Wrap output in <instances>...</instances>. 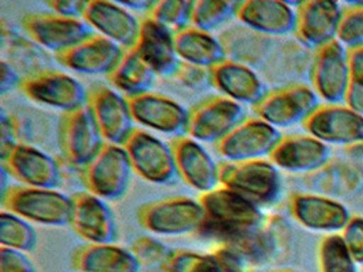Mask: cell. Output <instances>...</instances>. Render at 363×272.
<instances>
[{"instance_id":"6da1fadb","label":"cell","mask_w":363,"mask_h":272,"mask_svg":"<svg viewBox=\"0 0 363 272\" xmlns=\"http://www.w3.org/2000/svg\"><path fill=\"white\" fill-rule=\"evenodd\" d=\"M199 200L206 218L196 236L216 244L253 232L267 220L260 207L222 186L201 193Z\"/></svg>"},{"instance_id":"7a4b0ae2","label":"cell","mask_w":363,"mask_h":272,"mask_svg":"<svg viewBox=\"0 0 363 272\" xmlns=\"http://www.w3.org/2000/svg\"><path fill=\"white\" fill-rule=\"evenodd\" d=\"M1 207L30 223L65 227L71 221L72 198L50 188L10 186L1 193Z\"/></svg>"},{"instance_id":"3957f363","label":"cell","mask_w":363,"mask_h":272,"mask_svg":"<svg viewBox=\"0 0 363 272\" xmlns=\"http://www.w3.org/2000/svg\"><path fill=\"white\" fill-rule=\"evenodd\" d=\"M204 218L206 214L200 200L188 196L157 199L138 210V222L145 230L167 237L196 236Z\"/></svg>"},{"instance_id":"277c9868","label":"cell","mask_w":363,"mask_h":272,"mask_svg":"<svg viewBox=\"0 0 363 272\" xmlns=\"http://www.w3.org/2000/svg\"><path fill=\"white\" fill-rule=\"evenodd\" d=\"M220 186L237 192L249 202L263 208L275 203L281 192L279 169L268 159L245 162H219Z\"/></svg>"},{"instance_id":"5b68a950","label":"cell","mask_w":363,"mask_h":272,"mask_svg":"<svg viewBox=\"0 0 363 272\" xmlns=\"http://www.w3.org/2000/svg\"><path fill=\"white\" fill-rule=\"evenodd\" d=\"M18 90L30 101L62 110H78L87 105L89 90L63 71L38 68L22 75Z\"/></svg>"},{"instance_id":"8992f818","label":"cell","mask_w":363,"mask_h":272,"mask_svg":"<svg viewBox=\"0 0 363 272\" xmlns=\"http://www.w3.org/2000/svg\"><path fill=\"white\" fill-rule=\"evenodd\" d=\"M133 173L124 146L105 143L96 158L79 171V177L87 192L106 202H113L127 193Z\"/></svg>"},{"instance_id":"52a82bcc","label":"cell","mask_w":363,"mask_h":272,"mask_svg":"<svg viewBox=\"0 0 363 272\" xmlns=\"http://www.w3.org/2000/svg\"><path fill=\"white\" fill-rule=\"evenodd\" d=\"M318 96L306 84H291L275 87L252 106L256 118L275 128H289L302 124L318 108Z\"/></svg>"},{"instance_id":"ba28073f","label":"cell","mask_w":363,"mask_h":272,"mask_svg":"<svg viewBox=\"0 0 363 272\" xmlns=\"http://www.w3.org/2000/svg\"><path fill=\"white\" fill-rule=\"evenodd\" d=\"M123 146L133 171L151 184H172L179 176L172 144L149 131L135 128Z\"/></svg>"},{"instance_id":"9c48e42d","label":"cell","mask_w":363,"mask_h":272,"mask_svg":"<svg viewBox=\"0 0 363 272\" xmlns=\"http://www.w3.org/2000/svg\"><path fill=\"white\" fill-rule=\"evenodd\" d=\"M105 143L87 105L62 115L59 123V144L63 158L71 168L81 171L96 158Z\"/></svg>"},{"instance_id":"30bf717a","label":"cell","mask_w":363,"mask_h":272,"mask_svg":"<svg viewBox=\"0 0 363 272\" xmlns=\"http://www.w3.org/2000/svg\"><path fill=\"white\" fill-rule=\"evenodd\" d=\"M290 234L291 229L287 222L279 215H272L268 217L259 229L220 244L234 249L244 259L249 270L253 272L272 264L287 251Z\"/></svg>"},{"instance_id":"8fae6325","label":"cell","mask_w":363,"mask_h":272,"mask_svg":"<svg viewBox=\"0 0 363 272\" xmlns=\"http://www.w3.org/2000/svg\"><path fill=\"white\" fill-rule=\"evenodd\" d=\"M281 137L278 128L252 116L240 123L229 135L216 143L215 152L231 164L264 159L271 155Z\"/></svg>"},{"instance_id":"7c38bea8","label":"cell","mask_w":363,"mask_h":272,"mask_svg":"<svg viewBox=\"0 0 363 272\" xmlns=\"http://www.w3.org/2000/svg\"><path fill=\"white\" fill-rule=\"evenodd\" d=\"M247 119L242 105L225 96H213L189 109L186 135L203 143H219Z\"/></svg>"},{"instance_id":"4fadbf2b","label":"cell","mask_w":363,"mask_h":272,"mask_svg":"<svg viewBox=\"0 0 363 272\" xmlns=\"http://www.w3.org/2000/svg\"><path fill=\"white\" fill-rule=\"evenodd\" d=\"M21 25L29 40L44 50L55 52V55L78 45L94 34L83 19L62 17L55 13L25 14Z\"/></svg>"},{"instance_id":"5bb4252c","label":"cell","mask_w":363,"mask_h":272,"mask_svg":"<svg viewBox=\"0 0 363 272\" xmlns=\"http://www.w3.org/2000/svg\"><path fill=\"white\" fill-rule=\"evenodd\" d=\"M302 127L325 144L347 147L363 142V116L346 103H320Z\"/></svg>"},{"instance_id":"9a60e30c","label":"cell","mask_w":363,"mask_h":272,"mask_svg":"<svg viewBox=\"0 0 363 272\" xmlns=\"http://www.w3.org/2000/svg\"><path fill=\"white\" fill-rule=\"evenodd\" d=\"M87 106L106 143L123 146L133 134V110L130 100L108 86H94L89 90Z\"/></svg>"},{"instance_id":"2e32d148","label":"cell","mask_w":363,"mask_h":272,"mask_svg":"<svg viewBox=\"0 0 363 272\" xmlns=\"http://www.w3.org/2000/svg\"><path fill=\"white\" fill-rule=\"evenodd\" d=\"M309 78L318 98L325 103H345L348 85L346 47L333 40L314 51Z\"/></svg>"},{"instance_id":"e0dca14e","label":"cell","mask_w":363,"mask_h":272,"mask_svg":"<svg viewBox=\"0 0 363 272\" xmlns=\"http://www.w3.org/2000/svg\"><path fill=\"white\" fill-rule=\"evenodd\" d=\"M1 166L21 186L57 189L62 184V170L50 154L28 143L17 146L1 158Z\"/></svg>"},{"instance_id":"ac0fdd59","label":"cell","mask_w":363,"mask_h":272,"mask_svg":"<svg viewBox=\"0 0 363 272\" xmlns=\"http://www.w3.org/2000/svg\"><path fill=\"white\" fill-rule=\"evenodd\" d=\"M71 198L72 230L87 244H113L118 230L108 202L87 191L77 192Z\"/></svg>"},{"instance_id":"d6986e66","label":"cell","mask_w":363,"mask_h":272,"mask_svg":"<svg viewBox=\"0 0 363 272\" xmlns=\"http://www.w3.org/2000/svg\"><path fill=\"white\" fill-rule=\"evenodd\" d=\"M287 210L305 229L321 233L342 232L351 214L339 200L311 192H293L287 198Z\"/></svg>"},{"instance_id":"ffe728a7","label":"cell","mask_w":363,"mask_h":272,"mask_svg":"<svg viewBox=\"0 0 363 272\" xmlns=\"http://www.w3.org/2000/svg\"><path fill=\"white\" fill-rule=\"evenodd\" d=\"M128 100L133 120L139 125L174 137L186 135L189 109H185L180 102L155 91Z\"/></svg>"},{"instance_id":"44dd1931","label":"cell","mask_w":363,"mask_h":272,"mask_svg":"<svg viewBox=\"0 0 363 272\" xmlns=\"http://www.w3.org/2000/svg\"><path fill=\"white\" fill-rule=\"evenodd\" d=\"M82 19L97 34L113 41L124 51L133 50L138 42L140 19L117 1L89 0Z\"/></svg>"},{"instance_id":"7402d4cb","label":"cell","mask_w":363,"mask_h":272,"mask_svg":"<svg viewBox=\"0 0 363 272\" xmlns=\"http://www.w3.org/2000/svg\"><path fill=\"white\" fill-rule=\"evenodd\" d=\"M177 174L182 181L200 193L220 187V165L198 140L188 135L173 137L170 142Z\"/></svg>"},{"instance_id":"603a6c76","label":"cell","mask_w":363,"mask_h":272,"mask_svg":"<svg viewBox=\"0 0 363 272\" xmlns=\"http://www.w3.org/2000/svg\"><path fill=\"white\" fill-rule=\"evenodd\" d=\"M342 7L333 0H306L297 7L294 35L308 50L317 51L336 40Z\"/></svg>"},{"instance_id":"cb8c5ba5","label":"cell","mask_w":363,"mask_h":272,"mask_svg":"<svg viewBox=\"0 0 363 272\" xmlns=\"http://www.w3.org/2000/svg\"><path fill=\"white\" fill-rule=\"evenodd\" d=\"M124 50L113 41L91 34L78 45L55 55L56 62L63 67L84 75H108L120 62Z\"/></svg>"},{"instance_id":"d4e9b609","label":"cell","mask_w":363,"mask_h":272,"mask_svg":"<svg viewBox=\"0 0 363 272\" xmlns=\"http://www.w3.org/2000/svg\"><path fill=\"white\" fill-rule=\"evenodd\" d=\"M133 51L160 76L172 78L182 63L174 33L149 16L140 19V33Z\"/></svg>"},{"instance_id":"484cf974","label":"cell","mask_w":363,"mask_h":272,"mask_svg":"<svg viewBox=\"0 0 363 272\" xmlns=\"http://www.w3.org/2000/svg\"><path fill=\"white\" fill-rule=\"evenodd\" d=\"M268 159L278 169L308 174L330 159V147L309 134H287L281 135Z\"/></svg>"},{"instance_id":"4316f807","label":"cell","mask_w":363,"mask_h":272,"mask_svg":"<svg viewBox=\"0 0 363 272\" xmlns=\"http://www.w3.org/2000/svg\"><path fill=\"white\" fill-rule=\"evenodd\" d=\"M235 18L249 29L274 38L294 33L297 11L281 0H245L240 1Z\"/></svg>"},{"instance_id":"83f0119b","label":"cell","mask_w":363,"mask_h":272,"mask_svg":"<svg viewBox=\"0 0 363 272\" xmlns=\"http://www.w3.org/2000/svg\"><path fill=\"white\" fill-rule=\"evenodd\" d=\"M303 186L311 193L340 200L358 195L363 180L346 158L330 157L318 169L303 176Z\"/></svg>"},{"instance_id":"f1b7e54d","label":"cell","mask_w":363,"mask_h":272,"mask_svg":"<svg viewBox=\"0 0 363 272\" xmlns=\"http://www.w3.org/2000/svg\"><path fill=\"white\" fill-rule=\"evenodd\" d=\"M213 87L231 101L255 106L267 93L259 74L247 64L226 59L211 68Z\"/></svg>"},{"instance_id":"f546056e","label":"cell","mask_w":363,"mask_h":272,"mask_svg":"<svg viewBox=\"0 0 363 272\" xmlns=\"http://www.w3.org/2000/svg\"><path fill=\"white\" fill-rule=\"evenodd\" d=\"M72 267L79 272H139L140 264L130 248L117 244H86L72 255Z\"/></svg>"},{"instance_id":"4dcf8cb0","label":"cell","mask_w":363,"mask_h":272,"mask_svg":"<svg viewBox=\"0 0 363 272\" xmlns=\"http://www.w3.org/2000/svg\"><path fill=\"white\" fill-rule=\"evenodd\" d=\"M174 42L180 60L194 66L211 69L228 59L218 37L194 26L174 34Z\"/></svg>"},{"instance_id":"1f68e13d","label":"cell","mask_w":363,"mask_h":272,"mask_svg":"<svg viewBox=\"0 0 363 272\" xmlns=\"http://www.w3.org/2000/svg\"><path fill=\"white\" fill-rule=\"evenodd\" d=\"M226 57L242 64L262 66L272 53L274 41L271 37L257 33L247 26H234L219 37Z\"/></svg>"},{"instance_id":"d6a6232c","label":"cell","mask_w":363,"mask_h":272,"mask_svg":"<svg viewBox=\"0 0 363 272\" xmlns=\"http://www.w3.org/2000/svg\"><path fill=\"white\" fill-rule=\"evenodd\" d=\"M157 74L138 56L133 50L124 51L120 62L106 75L109 84L127 98L151 91Z\"/></svg>"},{"instance_id":"836d02e7","label":"cell","mask_w":363,"mask_h":272,"mask_svg":"<svg viewBox=\"0 0 363 272\" xmlns=\"http://www.w3.org/2000/svg\"><path fill=\"white\" fill-rule=\"evenodd\" d=\"M0 242L4 248L29 254L35 249L38 237L30 222L3 210L0 214Z\"/></svg>"},{"instance_id":"e575fe53","label":"cell","mask_w":363,"mask_h":272,"mask_svg":"<svg viewBox=\"0 0 363 272\" xmlns=\"http://www.w3.org/2000/svg\"><path fill=\"white\" fill-rule=\"evenodd\" d=\"M320 272H358V264L350 254L342 234H325L318 244Z\"/></svg>"},{"instance_id":"d590c367","label":"cell","mask_w":363,"mask_h":272,"mask_svg":"<svg viewBox=\"0 0 363 272\" xmlns=\"http://www.w3.org/2000/svg\"><path fill=\"white\" fill-rule=\"evenodd\" d=\"M240 1L234 0H198L195 1L192 26L211 33L237 16Z\"/></svg>"},{"instance_id":"8d00e7d4","label":"cell","mask_w":363,"mask_h":272,"mask_svg":"<svg viewBox=\"0 0 363 272\" xmlns=\"http://www.w3.org/2000/svg\"><path fill=\"white\" fill-rule=\"evenodd\" d=\"M194 7L195 1L191 0H160L145 16H149L176 34L192 26Z\"/></svg>"},{"instance_id":"74e56055","label":"cell","mask_w":363,"mask_h":272,"mask_svg":"<svg viewBox=\"0 0 363 272\" xmlns=\"http://www.w3.org/2000/svg\"><path fill=\"white\" fill-rule=\"evenodd\" d=\"M162 270L165 272H226L214 254L173 249Z\"/></svg>"},{"instance_id":"f35d334b","label":"cell","mask_w":363,"mask_h":272,"mask_svg":"<svg viewBox=\"0 0 363 272\" xmlns=\"http://www.w3.org/2000/svg\"><path fill=\"white\" fill-rule=\"evenodd\" d=\"M336 40L348 48L363 45V3H350L342 7Z\"/></svg>"},{"instance_id":"ab89813d","label":"cell","mask_w":363,"mask_h":272,"mask_svg":"<svg viewBox=\"0 0 363 272\" xmlns=\"http://www.w3.org/2000/svg\"><path fill=\"white\" fill-rule=\"evenodd\" d=\"M348 85L345 103L363 116V45L347 50Z\"/></svg>"},{"instance_id":"60d3db41","label":"cell","mask_w":363,"mask_h":272,"mask_svg":"<svg viewBox=\"0 0 363 272\" xmlns=\"http://www.w3.org/2000/svg\"><path fill=\"white\" fill-rule=\"evenodd\" d=\"M128 248L140 264V268H162L173 252L164 242L150 236L135 238Z\"/></svg>"},{"instance_id":"b9f144b4","label":"cell","mask_w":363,"mask_h":272,"mask_svg":"<svg viewBox=\"0 0 363 272\" xmlns=\"http://www.w3.org/2000/svg\"><path fill=\"white\" fill-rule=\"evenodd\" d=\"M172 78L177 81L180 85L191 90H203L206 87L213 86L210 68L199 67L185 62L180 63Z\"/></svg>"},{"instance_id":"7bdbcfd3","label":"cell","mask_w":363,"mask_h":272,"mask_svg":"<svg viewBox=\"0 0 363 272\" xmlns=\"http://www.w3.org/2000/svg\"><path fill=\"white\" fill-rule=\"evenodd\" d=\"M342 237L357 264H363V217L351 215L342 230Z\"/></svg>"},{"instance_id":"ee69618b","label":"cell","mask_w":363,"mask_h":272,"mask_svg":"<svg viewBox=\"0 0 363 272\" xmlns=\"http://www.w3.org/2000/svg\"><path fill=\"white\" fill-rule=\"evenodd\" d=\"M0 272H38V270L28 254L1 246Z\"/></svg>"},{"instance_id":"f6af8a7d","label":"cell","mask_w":363,"mask_h":272,"mask_svg":"<svg viewBox=\"0 0 363 272\" xmlns=\"http://www.w3.org/2000/svg\"><path fill=\"white\" fill-rule=\"evenodd\" d=\"M0 157L4 158L7 154L10 153L18 143H21L18 140L19 136V123L18 120L13 116L9 115L3 110L1 118H0Z\"/></svg>"},{"instance_id":"bcb514c9","label":"cell","mask_w":363,"mask_h":272,"mask_svg":"<svg viewBox=\"0 0 363 272\" xmlns=\"http://www.w3.org/2000/svg\"><path fill=\"white\" fill-rule=\"evenodd\" d=\"M47 4L55 14L78 19H82L87 7V1L84 0H50Z\"/></svg>"},{"instance_id":"7dc6e473","label":"cell","mask_w":363,"mask_h":272,"mask_svg":"<svg viewBox=\"0 0 363 272\" xmlns=\"http://www.w3.org/2000/svg\"><path fill=\"white\" fill-rule=\"evenodd\" d=\"M22 79V75L18 72V68L10 63L7 59L1 60V82H0V90L1 94H7L9 91L19 87Z\"/></svg>"},{"instance_id":"c3c4849f","label":"cell","mask_w":363,"mask_h":272,"mask_svg":"<svg viewBox=\"0 0 363 272\" xmlns=\"http://www.w3.org/2000/svg\"><path fill=\"white\" fill-rule=\"evenodd\" d=\"M343 155L363 180V142L343 147Z\"/></svg>"},{"instance_id":"681fc988","label":"cell","mask_w":363,"mask_h":272,"mask_svg":"<svg viewBox=\"0 0 363 272\" xmlns=\"http://www.w3.org/2000/svg\"><path fill=\"white\" fill-rule=\"evenodd\" d=\"M120 3L123 7L125 8H133V10H138V11H145L146 14L149 13L150 10L152 8V6L155 4V1L152 0H128V1H117Z\"/></svg>"},{"instance_id":"f907efd6","label":"cell","mask_w":363,"mask_h":272,"mask_svg":"<svg viewBox=\"0 0 363 272\" xmlns=\"http://www.w3.org/2000/svg\"><path fill=\"white\" fill-rule=\"evenodd\" d=\"M139 272H165L162 268H140Z\"/></svg>"},{"instance_id":"816d5d0a","label":"cell","mask_w":363,"mask_h":272,"mask_svg":"<svg viewBox=\"0 0 363 272\" xmlns=\"http://www.w3.org/2000/svg\"><path fill=\"white\" fill-rule=\"evenodd\" d=\"M269 272H296V271H293V270H275V271H269Z\"/></svg>"}]
</instances>
